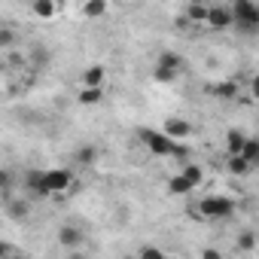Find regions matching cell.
<instances>
[{
    "instance_id": "6da1fadb",
    "label": "cell",
    "mask_w": 259,
    "mask_h": 259,
    "mask_svg": "<svg viewBox=\"0 0 259 259\" xmlns=\"http://www.w3.org/2000/svg\"><path fill=\"white\" fill-rule=\"evenodd\" d=\"M141 141L147 144V150H150L153 156H174V159H186V156H189V150L180 147L177 141H171L165 132H153V128H144V132H141Z\"/></svg>"
},
{
    "instance_id": "7a4b0ae2",
    "label": "cell",
    "mask_w": 259,
    "mask_h": 259,
    "mask_svg": "<svg viewBox=\"0 0 259 259\" xmlns=\"http://www.w3.org/2000/svg\"><path fill=\"white\" fill-rule=\"evenodd\" d=\"M232 13H235V28L241 34H259V4H253V0H235Z\"/></svg>"
},
{
    "instance_id": "3957f363",
    "label": "cell",
    "mask_w": 259,
    "mask_h": 259,
    "mask_svg": "<svg viewBox=\"0 0 259 259\" xmlns=\"http://www.w3.org/2000/svg\"><path fill=\"white\" fill-rule=\"evenodd\" d=\"M235 213V201L229 195H207L198 201V217L204 220H229Z\"/></svg>"
},
{
    "instance_id": "277c9868",
    "label": "cell",
    "mask_w": 259,
    "mask_h": 259,
    "mask_svg": "<svg viewBox=\"0 0 259 259\" xmlns=\"http://www.w3.org/2000/svg\"><path fill=\"white\" fill-rule=\"evenodd\" d=\"M67 189H76V183H73V171H67V168L43 171V198H46V195L67 192Z\"/></svg>"
},
{
    "instance_id": "5b68a950",
    "label": "cell",
    "mask_w": 259,
    "mask_h": 259,
    "mask_svg": "<svg viewBox=\"0 0 259 259\" xmlns=\"http://www.w3.org/2000/svg\"><path fill=\"white\" fill-rule=\"evenodd\" d=\"M232 25H235L232 7H210V13H207V28H210V31H226V28H232Z\"/></svg>"
},
{
    "instance_id": "8992f818",
    "label": "cell",
    "mask_w": 259,
    "mask_h": 259,
    "mask_svg": "<svg viewBox=\"0 0 259 259\" xmlns=\"http://www.w3.org/2000/svg\"><path fill=\"white\" fill-rule=\"evenodd\" d=\"M82 241H85V238H82V232H79L76 226H61V229H58V244H61L64 250L73 253V250L82 247Z\"/></svg>"
},
{
    "instance_id": "52a82bcc",
    "label": "cell",
    "mask_w": 259,
    "mask_h": 259,
    "mask_svg": "<svg viewBox=\"0 0 259 259\" xmlns=\"http://www.w3.org/2000/svg\"><path fill=\"white\" fill-rule=\"evenodd\" d=\"M189 122L186 119H180V116H171V119H165V135L171 138V141H186L189 138Z\"/></svg>"
},
{
    "instance_id": "ba28073f",
    "label": "cell",
    "mask_w": 259,
    "mask_h": 259,
    "mask_svg": "<svg viewBox=\"0 0 259 259\" xmlns=\"http://www.w3.org/2000/svg\"><path fill=\"white\" fill-rule=\"evenodd\" d=\"M156 67H162V70H168V73H177V76H180V70H183V58H180L177 52H162V55H159V61H156Z\"/></svg>"
},
{
    "instance_id": "9c48e42d",
    "label": "cell",
    "mask_w": 259,
    "mask_h": 259,
    "mask_svg": "<svg viewBox=\"0 0 259 259\" xmlns=\"http://www.w3.org/2000/svg\"><path fill=\"white\" fill-rule=\"evenodd\" d=\"M244 147H247V138H244V132L232 128V132L226 135V150H229V156H241V153H244Z\"/></svg>"
},
{
    "instance_id": "30bf717a",
    "label": "cell",
    "mask_w": 259,
    "mask_h": 259,
    "mask_svg": "<svg viewBox=\"0 0 259 259\" xmlns=\"http://www.w3.org/2000/svg\"><path fill=\"white\" fill-rule=\"evenodd\" d=\"M104 76H107V70L101 64H92V67H85L82 82H85V89H101L104 85Z\"/></svg>"
},
{
    "instance_id": "8fae6325",
    "label": "cell",
    "mask_w": 259,
    "mask_h": 259,
    "mask_svg": "<svg viewBox=\"0 0 259 259\" xmlns=\"http://www.w3.org/2000/svg\"><path fill=\"white\" fill-rule=\"evenodd\" d=\"M192 189H195V186H192V183H189V180H186L180 171H177V174L168 180V192H171V195H189Z\"/></svg>"
},
{
    "instance_id": "7c38bea8",
    "label": "cell",
    "mask_w": 259,
    "mask_h": 259,
    "mask_svg": "<svg viewBox=\"0 0 259 259\" xmlns=\"http://www.w3.org/2000/svg\"><path fill=\"white\" fill-rule=\"evenodd\" d=\"M220 101H235L238 98V82H232V79H226V82H217L213 89H210Z\"/></svg>"
},
{
    "instance_id": "4fadbf2b",
    "label": "cell",
    "mask_w": 259,
    "mask_h": 259,
    "mask_svg": "<svg viewBox=\"0 0 259 259\" xmlns=\"http://www.w3.org/2000/svg\"><path fill=\"white\" fill-rule=\"evenodd\" d=\"M250 168H253V165H250L244 156H229V174H235V177H247Z\"/></svg>"
},
{
    "instance_id": "5bb4252c",
    "label": "cell",
    "mask_w": 259,
    "mask_h": 259,
    "mask_svg": "<svg viewBox=\"0 0 259 259\" xmlns=\"http://www.w3.org/2000/svg\"><path fill=\"white\" fill-rule=\"evenodd\" d=\"M207 13H210V7H204V4H189L186 7V19L189 22H204L207 25Z\"/></svg>"
},
{
    "instance_id": "9a60e30c",
    "label": "cell",
    "mask_w": 259,
    "mask_h": 259,
    "mask_svg": "<svg viewBox=\"0 0 259 259\" xmlns=\"http://www.w3.org/2000/svg\"><path fill=\"white\" fill-rule=\"evenodd\" d=\"M76 101H79V104H85V107H92V104H101V101H104V89H82Z\"/></svg>"
},
{
    "instance_id": "2e32d148",
    "label": "cell",
    "mask_w": 259,
    "mask_h": 259,
    "mask_svg": "<svg viewBox=\"0 0 259 259\" xmlns=\"http://www.w3.org/2000/svg\"><path fill=\"white\" fill-rule=\"evenodd\" d=\"M241 156L256 168V165H259V141H256V138H247V147H244V153H241Z\"/></svg>"
},
{
    "instance_id": "e0dca14e",
    "label": "cell",
    "mask_w": 259,
    "mask_h": 259,
    "mask_svg": "<svg viewBox=\"0 0 259 259\" xmlns=\"http://www.w3.org/2000/svg\"><path fill=\"white\" fill-rule=\"evenodd\" d=\"M82 13H85L89 19H101V16L107 13V4H104V0H89V4L82 7Z\"/></svg>"
},
{
    "instance_id": "ac0fdd59",
    "label": "cell",
    "mask_w": 259,
    "mask_h": 259,
    "mask_svg": "<svg viewBox=\"0 0 259 259\" xmlns=\"http://www.w3.org/2000/svg\"><path fill=\"white\" fill-rule=\"evenodd\" d=\"M31 10H34V16H40V19H52V16H55V4H52V0H37Z\"/></svg>"
},
{
    "instance_id": "d6986e66",
    "label": "cell",
    "mask_w": 259,
    "mask_h": 259,
    "mask_svg": "<svg viewBox=\"0 0 259 259\" xmlns=\"http://www.w3.org/2000/svg\"><path fill=\"white\" fill-rule=\"evenodd\" d=\"M180 174H183V177H186V180H189L192 186H201V180H204V171H201L198 165H186V168H183Z\"/></svg>"
},
{
    "instance_id": "ffe728a7",
    "label": "cell",
    "mask_w": 259,
    "mask_h": 259,
    "mask_svg": "<svg viewBox=\"0 0 259 259\" xmlns=\"http://www.w3.org/2000/svg\"><path fill=\"white\" fill-rule=\"evenodd\" d=\"M95 159H98V147H79L76 150V162L79 165H92Z\"/></svg>"
},
{
    "instance_id": "44dd1931",
    "label": "cell",
    "mask_w": 259,
    "mask_h": 259,
    "mask_svg": "<svg viewBox=\"0 0 259 259\" xmlns=\"http://www.w3.org/2000/svg\"><path fill=\"white\" fill-rule=\"evenodd\" d=\"M238 250H247V253L256 250V235L253 232H241L238 235Z\"/></svg>"
},
{
    "instance_id": "7402d4cb",
    "label": "cell",
    "mask_w": 259,
    "mask_h": 259,
    "mask_svg": "<svg viewBox=\"0 0 259 259\" xmlns=\"http://www.w3.org/2000/svg\"><path fill=\"white\" fill-rule=\"evenodd\" d=\"M138 259H168V256H165V250H159V247H153V244H147V247H141V253H138Z\"/></svg>"
},
{
    "instance_id": "603a6c76",
    "label": "cell",
    "mask_w": 259,
    "mask_h": 259,
    "mask_svg": "<svg viewBox=\"0 0 259 259\" xmlns=\"http://www.w3.org/2000/svg\"><path fill=\"white\" fill-rule=\"evenodd\" d=\"M10 213L13 217H28V201H13L10 204Z\"/></svg>"
},
{
    "instance_id": "cb8c5ba5",
    "label": "cell",
    "mask_w": 259,
    "mask_h": 259,
    "mask_svg": "<svg viewBox=\"0 0 259 259\" xmlns=\"http://www.w3.org/2000/svg\"><path fill=\"white\" fill-rule=\"evenodd\" d=\"M13 43V31L10 28H4V31H0V49H7Z\"/></svg>"
},
{
    "instance_id": "d4e9b609",
    "label": "cell",
    "mask_w": 259,
    "mask_h": 259,
    "mask_svg": "<svg viewBox=\"0 0 259 259\" xmlns=\"http://www.w3.org/2000/svg\"><path fill=\"white\" fill-rule=\"evenodd\" d=\"M201 259H223V253L213 250V247H207V250H201Z\"/></svg>"
},
{
    "instance_id": "484cf974",
    "label": "cell",
    "mask_w": 259,
    "mask_h": 259,
    "mask_svg": "<svg viewBox=\"0 0 259 259\" xmlns=\"http://www.w3.org/2000/svg\"><path fill=\"white\" fill-rule=\"evenodd\" d=\"M250 95H253V101H259V73L250 79Z\"/></svg>"
},
{
    "instance_id": "4316f807",
    "label": "cell",
    "mask_w": 259,
    "mask_h": 259,
    "mask_svg": "<svg viewBox=\"0 0 259 259\" xmlns=\"http://www.w3.org/2000/svg\"><path fill=\"white\" fill-rule=\"evenodd\" d=\"M67 259H85V256H82V253H79V250H73V253H70V256H67Z\"/></svg>"
},
{
    "instance_id": "83f0119b",
    "label": "cell",
    "mask_w": 259,
    "mask_h": 259,
    "mask_svg": "<svg viewBox=\"0 0 259 259\" xmlns=\"http://www.w3.org/2000/svg\"><path fill=\"white\" fill-rule=\"evenodd\" d=\"M7 259H25V256H7Z\"/></svg>"
}]
</instances>
